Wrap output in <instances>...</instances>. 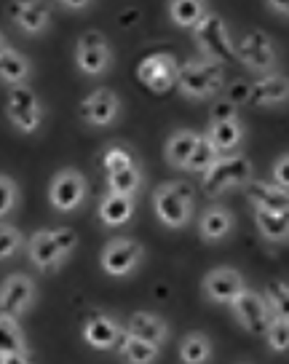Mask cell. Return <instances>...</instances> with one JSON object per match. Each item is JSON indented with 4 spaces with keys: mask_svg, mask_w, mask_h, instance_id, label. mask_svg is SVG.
I'll return each instance as SVG.
<instances>
[{
    "mask_svg": "<svg viewBox=\"0 0 289 364\" xmlns=\"http://www.w3.org/2000/svg\"><path fill=\"white\" fill-rule=\"evenodd\" d=\"M249 182H252V161L246 159L244 153L220 156L201 174V188L209 196L225 193L231 188H246Z\"/></svg>",
    "mask_w": 289,
    "mask_h": 364,
    "instance_id": "cell-1",
    "label": "cell"
},
{
    "mask_svg": "<svg viewBox=\"0 0 289 364\" xmlns=\"http://www.w3.org/2000/svg\"><path fill=\"white\" fill-rule=\"evenodd\" d=\"M193 188L187 182H166L153 193L156 217L166 228H185L193 217Z\"/></svg>",
    "mask_w": 289,
    "mask_h": 364,
    "instance_id": "cell-2",
    "label": "cell"
},
{
    "mask_svg": "<svg viewBox=\"0 0 289 364\" xmlns=\"http://www.w3.org/2000/svg\"><path fill=\"white\" fill-rule=\"evenodd\" d=\"M193 35H196L198 51H201V57L207 59V62H214V65L222 68V65H228V62L236 59V43H233L231 30H228V24H225L220 14L209 11L198 22Z\"/></svg>",
    "mask_w": 289,
    "mask_h": 364,
    "instance_id": "cell-3",
    "label": "cell"
},
{
    "mask_svg": "<svg viewBox=\"0 0 289 364\" xmlns=\"http://www.w3.org/2000/svg\"><path fill=\"white\" fill-rule=\"evenodd\" d=\"M177 89L182 91L187 100L214 97L222 89V68L214 62H207V59H190L185 65H180Z\"/></svg>",
    "mask_w": 289,
    "mask_h": 364,
    "instance_id": "cell-4",
    "label": "cell"
},
{
    "mask_svg": "<svg viewBox=\"0 0 289 364\" xmlns=\"http://www.w3.org/2000/svg\"><path fill=\"white\" fill-rule=\"evenodd\" d=\"M6 113L22 134H33L43 124V105L30 86H11L6 100Z\"/></svg>",
    "mask_w": 289,
    "mask_h": 364,
    "instance_id": "cell-5",
    "label": "cell"
},
{
    "mask_svg": "<svg viewBox=\"0 0 289 364\" xmlns=\"http://www.w3.org/2000/svg\"><path fill=\"white\" fill-rule=\"evenodd\" d=\"M75 65L83 75L89 78H99L104 75L110 65H113V51H110V43L102 33H86L78 38V46H75Z\"/></svg>",
    "mask_w": 289,
    "mask_h": 364,
    "instance_id": "cell-6",
    "label": "cell"
},
{
    "mask_svg": "<svg viewBox=\"0 0 289 364\" xmlns=\"http://www.w3.org/2000/svg\"><path fill=\"white\" fill-rule=\"evenodd\" d=\"M236 59L246 65L249 70H255V73H263L268 75L273 65H276V46L271 41V35L263 33V30H252V33H246L236 43Z\"/></svg>",
    "mask_w": 289,
    "mask_h": 364,
    "instance_id": "cell-7",
    "label": "cell"
},
{
    "mask_svg": "<svg viewBox=\"0 0 289 364\" xmlns=\"http://www.w3.org/2000/svg\"><path fill=\"white\" fill-rule=\"evenodd\" d=\"M145 257V250H142V244L134 239H113L104 244L102 250V271L107 276H116V279H124L129 273L137 271V265L142 262Z\"/></svg>",
    "mask_w": 289,
    "mask_h": 364,
    "instance_id": "cell-8",
    "label": "cell"
},
{
    "mask_svg": "<svg viewBox=\"0 0 289 364\" xmlns=\"http://www.w3.org/2000/svg\"><path fill=\"white\" fill-rule=\"evenodd\" d=\"M231 308H233L236 321L241 324L244 330L252 332V335H266L268 324H271V318H273L271 308H268L266 295L252 292V289H244L241 295L231 303Z\"/></svg>",
    "mask_w": 289,
    "mask_h": 364,
    "instance_id": "cell-9",
    "label": "cell"
},
{
    "mask_svg": "<svg viewBox=\"0 0 289 364\" xmlns=\"http://www.w3.org/2000/svg\"><path fill=\"white\" fill-rule=\"evenodd\" d=\"M177 73H180V65L172 54L166 51H156L151 57H145L137 68V78L139 83H145L151 91H169L172 86H177Z\"/></svg>",
    "mask_w": 289,
    "mask_h": 364,
    "instance_id": "cell-10",
    "label": "cell"
},
{
    "mask_svg": "<svg viewBox=\"0 0 289 364\" xmlns=\"http://www.w3.org/2000/svg\"><path fill=\"white\" fill-rule=\"evenodd\" d=\"M86 198V180L81 171L75 169H62L54 174V180L48 185V201L57 212H72L78 209Z\"/></svg>",
    "mask_w": 289,
    "mask_h": 364,
    "instance_id": "cell-11",
    "label": "cell"
},
{
    "mask_svg": "<svg viewBox=\"0 0 289 364\" xmlns=\"http://www.w3.org/2000/svg\"><path fill=\"white\" fill-rule=\"evenodd\" d=\"M33 300H35V284L30 276L13 273L0 287V314L3 316H11V318L22 316L24 311L33 306Z\"/></svg>",
    "mask_w": 289,
    "mask_h": 364,
    "instance_id": "cell-12",
    "label": "cell"
},
{
    "mask_svg": "<svg viewBox=\"0 0 289 364\" xmlns=\"http://www.w3.org/2000/svg\"><path fill=\"white\" fill-rule=\"evenodd\" d=\"M201 289H204L207 300H212V303L231 306L246 287H244V276L239 271H233V268H214V271H209L204 276Z\"/></svg>",
    "mask_w": 289,
    "mask_h": 364,
    "instance_id": "cell-13",
    "label": "cell"
},
{
    "mask_svg": "<svg viewBox=\"0 0 289 364\" xmlns=\"http://www.w3.org/2000/svg\"><path fill=\"white\" fill-rule=\"evenodd\" d=\"M121 113V100L116 91L110 89H97L92 91L81 105V115L86 124L92 126H110Z\"/></svg>",
    "mask_w": 289,
    "mask_h": 364,
    "instance_id": "cell-14",
    "label": "cell"
},
{
    "mask_svg": "<svg viewBox=\"0 0 289 364\" xmlns=\"http://www.w3.org/2000/svg\"><path fill=\"white\" fill-rule=\"evenodd\" d=\"M124 332L126 330L113 316H94L83 327V341L89 343L92 348H97V351H107V348H116L121 343Z\"/></svg>",
    "mask_w": 289,
    "mask_h": 364,
    "instance_id": "cell-15",
    "label": "cell"
},
{
    "mask_svg": "<svg viewBox=\"0 0 289 364\" xmlns=\"http://www.w3.org/2000/svg\"><path fill=\"white\" fill-rule=\"evenodd\" d=\"M249 102L263 105V107L289 102V78L281 75V73H268L263 78H257L255 83H252Z\"/></svg>",
    "mask_w": 289,
    "mask_h": 364,
    "instance_id": "cell-16",
    "label": "cell"
},
{
    "mask_svg": "<svg viewBox=\"0 0 289 364\" xmlns=\"http://www.w3.org/2000/svg\"><path fill=\"white\" fill-rule=\"evenodd\" d=\"M246 193L255 209H266V212H289V191L278 188L276 182H249Z\"/></svg>",
    "mask_w": 289,
    "mask_h": 364,
    "instance_id": "cell-17",
    "label": "cell"
},
{
    "mask_svg": "<svg viewBox=\"0 0 289 364\" xmlns=\"http://www.w3.org/2000/svg\"><path fill=\"white\" fill-rule=\"evenodd\" d=\"M27 255H30L35 268H40V271H54L65 262V257L57 250V241H54L51 230H38L30 239V244H27Z\"/></svg>",
    "mask_w": 289,
    "mask_h": 364,
    "instance_id": "cell-18",
    "label": "cell"
},
{
    "mask_svg": "<svg viewBox=\"0 0 289 364\" xmlns=\"http://www.w3.org/2000/svg\"><path fill=\"white\" fill-rule=\"evenodd\" d=\"M129 335H134L139 341H148L153 346H163L166 338H169V327L158 314H151V311H137L134 316L129 318Z\"/></svg>",
    "mask_w": 289,
    "mask_h": 364,
    "instance_id": "cell-19",
    "label": "cell"
},
{
    "mask_svg": "<svg viewBox=\"0 0 289 364\" xmlns=\"http://www.w3.org/2000/svg\"><path fill=\"white\" fill-rule=\"evenodd\" d=\"M13 22L27 35H40L51 22V9L46 3H16L11 6Z\"/></svg>",
    "mask_w": 289,
    "mask_h": 364,
    "instance_id": "cell-20",
    "label": "cell"
},
{
    "mask_svg": "<svg viewBox=\"0 0 289 364\" xmlns=\"http://www.w3.org/2000/svg\"><path fill=\"white\" fill-rule=\"evenodd\" d=\"M134 196H118V193H104L99 201V220L107 228H121L126 225L134 217Z\"/></svg>",
    "mask_w": 289,
    "mask_h": 364,
    "instance_id": "cell-21",
    "label": "cell"
},
{
    "mask_svg": "<svg viewBox=\"0 0 289 364\" xmlns=\"http://www.w3.org/2000/svg\"><path fill=\"white\" fill-rule=\"evenodd\" d=\"M233 230V215L225 206H209L198 220V233L204 241H222Z\"/></svg>",
    "mask_w": 289,
    "mask_h": 364,
    "instance_id": "cell-22",
    "label": "cell"
},
{
    "mask_svg": "<svg viewBox=\"0 0 289 364\" xmlns=\"http://www.w3.org/2000/svg\"><path fill=\"white\" fill-rule=\"evenodd\" d=\"M207 136L209 142L217 148V153H233L244 142V124L239 118H233V121H217V124L209 126Z\"/></svg>",
    "mask_w": 289,
    "mask_h": 364,
    "instance_id": "cell-23",
    "label": "cell"
},
{
    "mask_svg": "<svg viewBox=\"0 0 289 364\" xmlns=\"http://www.w3.org/2000/svg\"><path fill=\"white\" fill-rule=\"evenodd\" d=\"M118 353L126 364H156L161 356V346H153V343L139 341L134 335L124 332V338L118 343Z\"/></svg>",
    "mask_w": 289,
    "mask_h": 364,
    "instance_id": "cell-24",
    "label": "cell"
},
{
    "mask_svg": "<svg viewBox=\"0 0 289 364\" xmlns=\"http://www.w3.org/2000/svg\"><path fill=\"white\" fill-rule=\"evenodd\" d=\"M196 142H198L196 132H187V129L174 132V134L166 139V150H163V156H166V161H169L172 166L185 169L190 156H193V150H196Z\"/></svg>",
    "mask_w": 289,
    "mask_h": 364,
    "instance_id": "cell-25",
    "label": "cell"
},
{
    "mask_svg": "<svg viewBox=\"0 0 289 364\" xmlns=\"http://www.w3.org/2000/svg\"><path fill=\"white\" fill-rule=\"evenodd\" d=\"M255 225L266 241H287L289 239V212H266L255 209Z\"/></svg>",
    "mask_w": 289,
    "mask_h": 364,
    "instance_id": "cell-26",
    "label": "cell"
},
{
    "mask_svg": "<svg viewBox=\"0 0 289 364\" xmlns=\"http://www.w3.org/2000/svg\"><path fill=\"white\" fill-rule=\"evenodd\" d=\"M30 78V62L19 51L6 48L0 54V80L11 83V86H24V80Z\"/></svg>",
    "mask_w": 289,
    "mask_h": 364,
    "instance_id": "cell-27",
    "label": "cell"
},
{
    "mask_svg": "<svg viewBox=\"0 0 289 364\" xmlns=\"http://www.w3.org/2000/svg\"><path fill=\"white\" fill-rule=\"evenodd\" d=\"M212 359V341L204 332H190L180 343V362L182 364H207Z\"/></svg>",
    "mask_w": 289,
    "mask_h": 364,
    "instance_id": "cell-28",
    "label": "cell"
},
{
    "mask_svg": "<svg viewBox=\"0 0 289 364\" xmlns=\"http://www.w3.org/2000/svg\"><path fill=\"white\" fill-rule=\"evenodd\" d=\"M209 14V9L198 0H177L169 6V16L177 27H185V30H196L198 22Z\"/></svg>",
    "mask_w": 289,
    "mask_h": 364,
    "instance_id": "cell-29",
    "label": "cell"
},
{
    "mask_svg": "<svg viewBox=\"0 0 289 364\" xmlns=\"http://www.w3.org/2000/svg\"><path fill=\"white\" fill-rule=\"evenodd\" d=\"M139 188H142V171H139V166L116 171V174H107V193L134 196Z\"/></svg>",
    "mask_w": 289,
    "mask_h": 364,
    "instance_id": "cell-30",
    "label": "cell"
},
{
    "mask_svg": "<svg viewBox=\"0 0 289 364\" xmlns=\"http://www.w3.org/2000/svg\"><path fill=\"white\" fill-rule=\"evenodd\" d=\"M24 351V335L16 324V318L0 314V356Z\"/></svg>",
    "mask_w": 289,
    "mask_h": 364,
    "instance_id": "cell-31",
    "label": "cell"
},
{
    "mask_svg": "<svg viewBox=\"0 0 289 364\" xmlns=\"http://www.w3.org/2000/svg\"><path fill=\"white\" fill-rule=\"evenodd\" d=\"M220 159V153H217V148L209 142L207 134H198V142H196V150H193V156H190V161H187L185 169L190 171H198V174H204V171L214 164V161Z\"/></svg>",
    "mask_w": 289,
    "mask_h": 364,
    "instance_id": "cell-32",
    "label": "cell"
},
{
    "mask_svg": "<svg viewBox=\"0 0 289 364\" xmlns=\"http://www.w3.org/2000/svg\"><path fill=\"white\" fill-rule=\"evenodd\" d=\"M102 166L107 174H116V171L137 166V159H134V153L129 148H124V145H110L102 156Z\"/></svg>",
    "mask_w": 289,
    "mask_h": 364,
    "instance_id": "cell-33",
    "label": "cell"
},
{
    "mask_svg": "<svg viewBox=\"0 0 289 364\" xmlns=\"http://www.w3.org/2000/svg\"><path fill=\"white\" fill-rule=\"evenodd\" d=\"M266 300H268V308H271V314H273V316L287 318L289 321V284H284V282H273V284H268Z\"/></svg>",
    "mask_w": 289,
    "mask_h": 364,
    "instance_id": "cell-34",
    "label": "cell"
},
{
    "mask_svg": "<svg viewBox=\"0 0 289 364\" xmlns=\"http://www.w3.org/2000/svg\"><path fill=\"white\" fill-rule=\"evenodd\" d=\"M266 341L268 348L273 353H287L289 351V321L287 318H271L266 330Z\"/></svg>",
    "mask_w": 289,
    "mask_h": 364,
    "instance_id": "cell-35",
    "label": "cell"
},
{
    "mask_svg": "<svg viewBox=\"0 0 289 364\" xmlns=\"http://www.w3.org/2000/svg\"><path fill=\"white\" fill-rule=\"evenodd\" d=\"M22 247V233L13 225H0V260L11 257Z\"/></svg>",
    "mask_w": 289,
    "mask_h": 364,
    "instance_id": "cell-36",
    "label": "cell"
},
{
    "mask_svg": "<svg viewBox=\"0 0 289 364\" xmlns=\"http://www.w3.org/2000/svg\"><path fill=\"white\" fill-rule=\"evenodd\" d=\"M51 233H54V241H57L59 255L67 260L70 255L75 252V247H78V233H75L72 228H57V230H51Z\"/></svg>",
    "mask_w": 289,
    "mask_h": 364,
    "instance_id": "cell-37",
    "label": "cell"
},
{
    "mask_svg": "<svg viewBox=\"0 0 289 364\" xmlns=\"http://www.w3.org/2000/svg\"><path fill=\"white\" fill-rule=\"evenodd\" d=\"M13 206H16V185L11 177L0 174V220L9 215Z\"/></svg>",
    "mask_w": 289,
    "mask_h": 364,
    "instance_id": "cell-38",
    "label": "cell"
},
{
    "mask_svg": "<svg viewBox=\"0 0 289 364\" xmlns=\"http://www.w3.org/2000/svg\"><path fill=\"white\" fill-rule=\"evenodd\" d=\"M249 94H252V83H246V80H233L231 86L225 89V94H222V100H228L231 105L241 107V105L249 102Z\"/></svg>",
    "mask_w": 289,
    "mask_h": 364,
    "instance_id": "cell-39",
    "label": "cell"
},
{
    "mask_svg": "<svg viewBox=\"0 0 289 364\" xmlns=\"http://www.w3.org/2000/svg\"><path fill=\"white\" fill-rule=\"evenodd\" d=\"M233 118H239V107L236 105H231L228 100L214 102V107H212V124H217V121H233Z\"/></svg>",
    "mask_w": 289,
    "mask_h": 364,
    "instance_id": "cell-40",
    "label": "cell"
},
{
    "mask_svg": "<svg viewBox=\"0 0 289 364\" xmlns=\"http://www.w3.org/2000/svg\"><path fill=\"white\" fill-rule=\"evenodd\" d=\"M273 182H276L278 188L289 191V153L273 164Z\"/></svg>",
    "mask_w": 289,
    "mask_h": 364,
    "instance_id": "cell-41",
    "label": "cell"
},
{
    "mask_svg": "<svg viewBox=\"0 0 289 364\" xmlns=\"http://www.w3.org/2000/svg\"><path fill=\"white\" fill-rule=\"evenodd\" d=\"M0 364H33V359H30V353L27 351H16V353L0 356Z\"/></svg>",
    "mask_w": 289,
    "mask_h": 364,
    "instance_id": "cell-42",
    "label": "cell"
},
{
    "mask_svg": "<svg viewBox=\"0 0 289 364\" xmlns=\"http://www.w3.org/2000/svg\"><path fill=\"white\" fill-rule=\"evenodd\" d=\"M268 11L281 16V19H289V3H268Z\"/></svg>",
    "mask_w": 289,
    "mask_h": 364,
    "instance_id": "cell-43",
    "label": "cell"
},
{
    "mask_svg": "<svg viewBox=\"0 0 289 364\" xmlns=\"http://www.w3.org/2000/svg\"><path fill=\"white\" fill-rule=\"evenodd\" d=\"M65 11H83V9H92V3H59Z\"/></svg>",
    "mask_w": 289,
    "mask_h": 364,
    "instance_id": "cell-44",
    "label": "cell"
},
{
    "mask_svg": "<svg viewBox=\"0 0 289 364\" xmlns=\"http://www.w3.org/2000/svg\"><path fill=\"white\" fill-rule=\"evenodd\" d=\"M6 48H9V46H6V38H3V35H0V54H3V51H6Z\"/></svg>",
    "mask_w": 289,
    "mask_h": 364,
    "instance_id": "cell-45",
    "label": "cell"
}]
</instances>
